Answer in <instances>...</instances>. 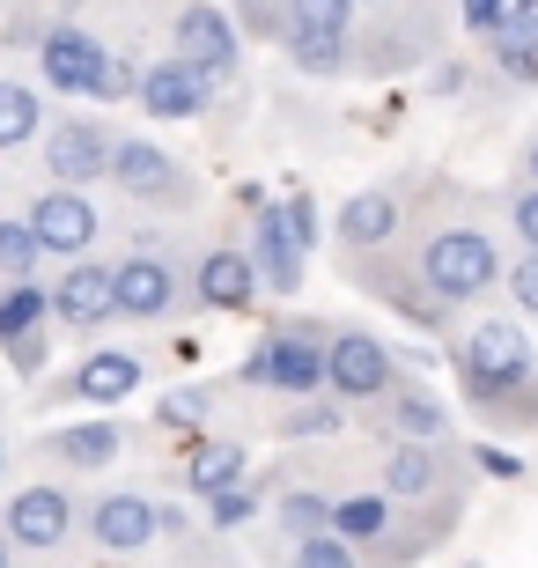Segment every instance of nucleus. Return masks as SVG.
I'll return each instance as SVG.
<instances>
[{
    "label": "nucleus",
    "instance_id": "nucleus-1",
    "mask_svg": "<svg viewBox=\"0 0 538 568\" xmlns=\"http://www.w3.org/2000/svg\"><path fill=\"white\" fill-rule=\"evenodd\" d=\"M406 230H414V244L398 236V252L414 258L420 288H428L435 303H450V311H465V303H479V295H495L501 274H509L495 230H487L479 214H465V207H428V214L414 207Z\"/></svg>",
    "mask_w": 538,
    "mask_h": 568
},
{
    "label": "nucleus",
    "instance_id": "nucleus-2",
    "mask_svg": "<svg viewBox=\"0 0 538 568\" xmlns=\"http://www.w3.org/2000/svg\"><path fill=\"white\" fill-rule=\"evenodd\" d=\"M325 333L317 317H273L266 333L251 339L244 355V384L281 392V399H317L325 392Z\"/></svg>",
    "mask_w": 538,
    "mask_h": 568
},
{
    "label": "nucleus",
    "instance_id": "nucleus-3",
    "mask_svg": "<svg viewBox=\"0 0 538 568\" xmlns=\"http://www.w3.org/2000/svg\"><path fill=\"white\" fill-rule=\"evenodd\" d=\"M473 450L443 443H384V465H376V487H392L398 503H465L473 495Z\"/></svg>",
    "mask_w": 538,
    "mask_h": 568
},
{
    "label": "nucleus",
    "instance_id": "nucleus-4",
    "mask_svg": "<svg viewBox=\"0 0 538 568\" xmlns=\"http://www.w3.org/2000/svg\"><path fill=\"white\" fill-rule=\"evenodd\" d=\"M450 362H457V384H465V399H473V406H487L495 392H509L517 377L538 369L531 333H524L517 317H479L473 333L450 347Z\"/></svg>",
    "mask_w": 538,
    "mask_h": 568
},
{
    "label": "nucleus",
    "instance_id": "nucleus-5",
    "mask_svg": "<svg viewBox=\"0 0 538 568\" xmlns=\"http://www.w3.org/2000/svg\"><path fill=\"white\" fill-rule=\"evenodd\" d=\"M414 207H420V185H414V178H376V185L347 192V207L332 214V244H339L347 258L392 252L398 236H406V222H414Z\"/></svg>",
    "mask_w": 538,
    "mask_h": 568
},
{
    "label": "nucleus",
    "instance_id": "nucleus-6",
    "mask_svg": "<svg viewBox=\"0 0 538 568\" xmlns=\"http://www.w3.org/2000/svg\"><path fill=\"white\" fill-rule=\"evenodd\" d=\"M111 266H119V317H133V325H163L192 303V266L163 244H141Z\"/></svg>",
    "mask_w": 538,
    "mask_h": 568
},
{
    "label": "nucleus",
    "instance_id": "nucleus-7",
    "mask_svg": "<svg viewBox=\"0 0 538 568\" xmlns=\"http://www.w3.org/2000/svg\"><path fill=\"white\" fill-rule=\"evenodd\" d=\"M111 155H119V126H104V119H89V111H67V119H44L38 133V163L52 185H97V178H111Z\"/></svg>",
    "mask_w": 538,
    "mask_h": 568
},
{
    "label": "nucleus",
    "instance_id": "nucleus-8",
    "mask_svg": "<svg viewBox=\"0 0 538 568\" xmlns=\"http://www.w3.org/2000/svg\"><path fill=\"white\" fill-rule=\"evenodd\" d=\"M111 185L133 200V207H177L185 214L200 200V178L185 170V155L141 141V133H119V155H111Z\"/></svg>",
    "mask_w": 538,
    "mask_h": 568
},
{
    "label": "nucleus",
    "instance_id": "nucleus-9",
    "mask_svg": "<svg viewBox=\"0 0 538 568\" xmlns=\"http://www.w3.org/2000/svg\"><path fill=\"white\" fill-rule=\"evenodd\" d=\"M82 517H89V503H74L60 480H38V487H22L16 503L0 509V531H8L22 554L52 561V554H67L74 539H82Z\"/></svg>",
    "mask_w": 538,
    "mask_h": 568
},
{
    "label": "nucleus",
    "instance_id": "nucleus-10",
    "mask_svg": "<svg viewBox=\"0 0 538 568\" xmlns=\"http://www.w3.org/2000/svg\"><path fill=\"white\" fill-rule=\"evenodd\" d=\"M398 377H406V369H398V355L376 333H362V325H332L325 333V392L332 399L369 406V399H384Z\"/></svg>",
    "mask_w": 538,
    "mask_h": 568
},
{
    "label": "nucleus",
    "instance_id": "nucleus-11",
    "mask_svg": "<svg viewBox=\"0 0 538 568\" xmlns=\"http://www.w3.org/2000/svg\"><path fill=\"white\" fill-rule=\"evenodd\" d=\"M170 52L200 74H214V82H229L236 60H244V22L229 16L222 0H185L177 22H170Z\"/></svg>",
    "mask_w": 538,
    "mask_h": 568
},
{
    "label": "nucleus",
    "instance_id": "nucleus-12",
    "mask_svg": "<svg viewBox=\"0 0 538 568\" xmlns=\"http://www.w3.org/2000/svg\"><path fill=\"white\" fill-rule=\"evenodd\" d=\"M111 317H119V266L111 258H67V274L52 281V325L74 339L104 333Z\"/></svg>",
    "mask_w": 538,
    "mask_h": 568
},
{
    "label": "nucleus",
    "instance_id": "nucleus-13",
    "mask_svg": "<svg viewBox=\"0 0 538 568\" xmlns=\"http://www.w3.org/2000/svg\"><path fill=\"white\" fill-rule=\"evenodd\" d=\"M82 539L97 554H119V561H133V554H148L155 539H163V509L148 503V495H133V487H111V495H97L82 517Z\"/></svg>",
    "mask_w": 538,
    "mask_h": 568
},
{
    "label": "nucleus",
    "instance_id": "nucleus-14",
    "mask_svg": "<svg viewBox=\"0 0 538 568\" xmlns=\"http://www.w3.org/2000/svg\"><path fill=\"white\" fill-rule=\"evenodd\" d=\"M30 230H38L44 258H82L89 244H97V230H104V214H97V200H89L82 185H52L30 200Z\"/></svg>",
    "mask_w": 538,
    "mask_h": 568
},
{
    "label": "nucleus",
    "instance_id": "nucleus-15",
    "mask_svg": "<svg viewBox=\"0 0 538 568\" xmlns=\"http://www.w3.org/2000/svg\"><path fill=\"white\" fill-rule=\"evenodd\" d=\"M369 414V428L384 443H443L450 436V406H443V392H428L420 377H398L384 399L362 406Z\"/></svg>",
    "mask_w": 538,
    "mask_h": 568
},
{
    "label": "nucleus",
    "instance_id": "nucleus-16",
    "mask_svg": "<svg viewBox=\"0 0 538 568\" xmlns=\"http://www.w3.org/2000/svg\"><path fill=\"white\" fill-rule=\"evenodd\" d=\"M141 377H148V362L133 355V347H89L74 369H67L44 399H82V406H125L133 392H141Z\"/></svg>",
    "mask_w": 538,
    "mask_h": 568
},
{
    "label": "nucleus",
    "instance_id": "nucleus-17",
    "mask_svg": "<svg viewBox=\"0 0 538 568\" xmlns=\"http://www.w3.org/2000/svg\"><path fill=\"white\" fill-rule=\"evenodd\" d=\"M258 266H251V244H207V252L192 258V303L200 311H229L244 317L251 303H258Z\"/></svg>",
    "mask_w": 538,
    "mask_h": 568
},
{
    "label": "nucleus",
    "instance_id": "nucleus-18",
    "mask_svg": "<svg viewBox=\"0 0 538 568\" xmlns=\"http://www.w3.org/2000/svg\"><path fill=\"white\" fill-rule=\"evenodd\" d=\"M251 266H258V281H266L273 295H295V288H303V274H311V244L288 230L281 200L251 214Z\"/></svg>",
    "mask_w": 538,
    "mask_h": 568
},
{
    "label": "nucleus",
    "instance_id": "nucleus-19",
    "mask_svg": "<svg viewBox=\"0 0 538 568\" xmlns=\"http://www.w3.org/2000/svg\"><path fill=\"white\" fill-rule=\"evenodd\" d=\"M398 517H406V503H398L392 487H347V495H332V531H339V539H354V547H362V561H376V554L392 547Z\"/></svg>",
    "mask_w": 538,
    "mask_h": 568
},
{
    "label": "nucleus",
    "instance_id": "nucleus-20",
    "mask_svg": "<svg viewBox=\"0 0 538 568\" xmlns=\"http://www.w3.org/2000/svg\"><path fill=\"white\" fill-rule=\"evenodd\" d=\"M214 89H222V82L200 74V67H185L177 52L155 60V67H141V111H148V119H170V126H177V119H200Z\"/></svg>",
    "mask_w": 538,
    "mask_h": 568
},
{
    "label": "nucleus",
    "instance_id": "nucleus-21",
    "mask_svg": "<svg viewBox=\"0 0 538 568\" xmlns=\"http://www.w3.org/2000/svg\"><path fill=\"white\" fill-rule=\"evenodd\" d=\"M38 67H44V82H52V97H89L97 74H104V44L89 38V30H74V22H60V30H44Z\"/></svg>",
    "mask_w": 538,
    "mask_h": 568
},
{
    "label": "nucleus",
    "instance_id": "nucleus-22",
    "mask_svg": "<svg viewBox=\"0 0 538 568\" xmlns=\"http://www.w3.org/2000/svg\"><path fill=\"white\" fill-rule=\"evenodd\" d=\"M119 450H125L119 422H74V428H52L44 436V458L60 465V473H104Z\"/></svg>",
    "mask_w": 538,
    "mask_h": 568
},
{
    "label": "nucleus",
    "instance_id": "nucleus-23",
    "mask_svg": "<svg viewBox=\"0 0 538 568\" xmlns=\"http://www.w3.org/2000/svg\"><path fill=\"white\" fill-rule=\"evenodd\" d=\"M244 473H251V450H244V443H236V436H207V443H192V450H185V465H177V487L207 503L214 487H236Z\"/></svg>",
    "mask_w": 538,
    "mask_h": 568
},
{
    "label": "nucleus",
    "instance_id": "nucleus-24",
    "mask_svg": "<svg viewBox=\"0 0 538 568\" xmlns=\"http://www.w3.org/2000/svg\"><path fill=\"white\" fill-rule=\"evenodd\" d=\"M487 60H495L501 82H517V89L538 82V8H517V16H509V30H501V38H487Z\"/></svg>",
    "mask_w": 538,
    "mask_h": 568
},
{
    "label": "nucleus",
    "instance_id": "nucleus-25",
    "mask_svg": "<svg viewBox=\"0 0 538 568\" xmlns=\"http://www.w3.org/2000/svg\"><path fill=\"white\" fill-rule=\"evenodd\" d=\"M273 525H281V539H311V531H332V487L288 480L281 495H273Z\"/></svg>",
    "mask_w": 538,
    "mask_h": 568
},
{
    "label": "nucleus",
    "instance_id": "nucleus-26",
    "mask_svg": "<svg viewBox=\"0 0 538 568\" xmlns=\"http://www.w3.org/2000/svg\"><path fill=\"white\" fill-rule=\"evenodd\" d=\"M52 325V288L38 281H0V347L22 333H44Z\"/></svg>",
    "mask_w": 538,
    "mask_h": 568
},
{
    "label": "nucleus",
    "instance_id": "nucleus-27",
    "mask_svg": "<svg viewBox=\"0 0 538 568\" xmlns=\"http://www.w3.org/2000/svg\"><path fill=\"white\" fill-rule=\"evenodd\" d=\"M354 8L362 0H281V16H288L281 38H354Z\"/></svg>",
    "mask_w": 538,
    "mask_h": 568
},
{
    "label": "nucleus",
    "instance_id": "nucleus-28",
    "mask_svg": "<svg viewBox=\"0 0 538 568\" xmlns=\"http://www.w3.org/2000/svg\"><path fill=\"white\" fill-rule=\"evenodd\" d=\"M347 399H332V392H317V399H288V414H281V436L288 443H317V436H347Z\"/></svg>",
    "mask_w": 538,
    "mask_h": 568
},
{
    "label": "nucleus",
    "instance_id": "nucleus-29",
    "mask_svg": "<svg viewBox=\"0 0 538 568\" xmlns=\"http://www.w3.org/2000/svg\"><path fill=\"white\" fill-rule=\"evenodd\" d=\"M38 133H44V97L30 82H0V155L30 148Z\"/></svg>",
    "mask_w": 538,
    "mask_h": 568
},
{
    "label": "nucleus",
    "instance_id": "nucleus-30",
    "mask_svg": "<svg viewBox=\"0 0 538 568\" xmlns=\"http://www.w3.org/2000/svg\"><path fill=\"white\" fill-rule=\"evenodd\" d=\"M295 74H311V82H332V74H347L354 67V38H281Z\"/></svg>",
    "mask_w": 538,
    "mask_h": 568
},
{
    "label": "nucleus",
    "instance_id": "nucleus-31",
    "mask_svg": "<svg viewBox=\"0 0 538 568\" xmlns=\"http://www.w3.org/2000/svg\"><path fill=\"white\" fill-rule=\"evenodd\" d=\"M44 244L30 230V214H0V281H38Z\"/></svg>",
    "mask_w": 538,
    "mask_h": 568
},
{
    "label": "nucleus",
    "instance_id": "nucleus-32",
    "mask_svg": "<svg viewBox=\"0 0 538 568\" xmlns=\"http://www.w3.org/2000/svg\"><path fill=\"white\" fill-rule=\"evenodd\" d=\"M288 568H369V561L339 531H311V539H288Z\"/></svg>",
    "mask_w": 538,
    "mask_h": 568
},
{
    "label": "nucleus",
    "instance_id": "nucleus-33",
    "mask_svg": "<svg viewBox=\"0 0 538 568\" xmlns=\"http://www.w3.org/2000/svg\"><path fill=\"white\" fill-rule=\"evenodd\" d=\"M214 406H222V384H192V392L155 399V422L163 428H200V422H214Z\"/></svg>",
    "mask_w": 538,
    "mask_h": 568
},
{
    "label": "nucleus",
    "instance_id": "nucleus-34",
    "mask_svg": "<svg viewBox=\"0 0 538 568\" xmlns=\"http://www.w3.org/2000/svg\"><path fill=\"white\" fill-rule=\"evenodd\" d=\"M251 517H258V487L251 480H236V487H214L207 495V531H236V525H251Z\"/></svg>",
    "mask_w": 538,
    "mask_h": 568
},
{
    "label": "nucleus",
    "instance_id": "nucleus-35",
    "mask_svg": "<svg viewBox=\"0 0 538 568\" xmlns=\"http://www.w3.org/2000/svg\"><path fill=\"white\" fill-rule=\"evenodd\" d=\"M163 568H244L222 554V531H185V539H170V561Z\"/></svg>",
    "mask_w": 538,
    "mask_h": 568
},
{
    "label": "nucleus",
    "instance_id": "nucleus-36",
    "mask_svg": "<svg viewBox=\"0 0 538 568\" xmlns=\"http://www.w3.org/2000/svg\"><path fill=\"white\" fill-rule=\"evenodd\" d=\"M509 236H517V252H538V185L531 178L509 185Z\"/></svg>",
    "mask_w": 538,
    "mask_h": 568
},
{
    "label": "nucleus",
    "instance_id": "nucleus-37",
    "mask_svg": "<svg viewBox=\"0 0 538 568\" xmlns=\"http://www.w3.org/2000/svg\"><path fill=\"white\" fill-rule=\"evenodd\" d=\"M509 16H517V8H509V0H457V22H465V38H501V30H509Z\"/></svg>",
    "mask_w": 538,
    "mask_h": 568
},
{
    "label": "nucleus",
    "instance_id": "nucleus-38",
    "mask_svg": "<svg viewBox=\"0 0 538 568\" xmlns=\"http://www.w3.org/2000/svg\"><path fill=\"white\" fill-rule=\"evenodd\" d=\"M229 16L244 22L251 38H281V30H288V16H281V0H222Z\"/></svg>",
    "mask_w": 538,
    "mask_h": 568
},
{
    "label": "nucleus",
    "instance_id": "nucleus-39",
    "mask_svg": "<svg viewBox=\"0 0 538 568\" xmlns=\"http://www.w3.org/2000/svg\"><path fill=\"white\" fill-rule=\"evenodd\" d=\"M89 97H111V104H119V97H141V67L119 60V52H104V74H97V89H89Z\"/></svg>",
    "mask_w": 538,
    "mask_h": 568
},
{
    "label": "nucleus",
    "instance_id": "nucleus-40",
    "mask_svg": "<svg viewBox=\"0 0 538 568\" xmlns=\"http://www.w3.org/2000/svg\"><path fill=\"white\" fill-rule=\"evenodd\" d=\"M501 288L517 295V311H524V317H538V252H524L517 266L501 274Z\"/></svg>",
    "mask_w": 538,
    "mask_h": 568
},
{
    "label": "nucleus",
    "instance_id": "nucleus-41",
    "mask_svg": "<svg viewBox=\"0 0 538 568\" xmlns=\"http://www.w3.org/2000/svg\"><path fill=\"white\" fill-rule=\"evenodd\" d=\"M44 355H52V339H44V333L8 339V362H16V377H38V369H44Z\"/></svg>",
    "mask_w": 538,
    "mask_h": 568
},
{
    "label": "nucleus",
    "instance_id": "nucleus-42",
    "mask_svg": "<svg viewBox=\"0 0 538 568\" xmlns=\"http://www.w3.org/2000/svg\"><path fill=\"white\" fill-rule=\"evenodd\" d=\"M281 214H288V230L317 252V200H311V192H288V200H281Z\"/></svg>",
    "mask_w": 538,
    "mask_h": 568
},
{
    "label": "nucleus",
    "instance_id": "nucleus-43",
    "mask_svg": "<svg viewBox=\"0 0 538 568\" xmlns=\"http://www.w3.org/2000/svg\"><path fill=\"white\" fill-rule=\"evenodd\" d=\"M473 465L487 480H524V458H509V450H473Z\"/></svg>",
    "mask_w": 538,
    "mask_h": 568
},
{
    "label": "nucleus",
    "instance_id": "nucleus-44",
    "mask_svg": "<svg viewBox=\"0 0 538 568\" xmlns=\"http://www.w3.org/2000/svg\"><path fill=\"white\" fill-rule=\"evenodd\" d=\"M517 178H531V185H538V133L524 141V163H517Z\"/></svg>",
    "mask_w": 538,
    "mask_h": 568
},
{
    "label": "nucleus",
    "instance_id": "nucleus-45",
    "mask_svg": "<svg viewBox=\"0 0 538 568\" xmlns=\"http://www.w3.org/2000/svg\"><path fill=\"white\" fill-rule=\"evenodd\" d=\"M16 554H22V547L8 539V531H0V568H16Z\"/></svg>",
    "mask_w": 538,
    "mask_h": 568
},
{
    "label": "nucleus",
    "instance_id": "nucleus-46",
    "mask_svg": "<svg viewBox=\"0 0 538 568\" xmlns=\"http://www.w3.org/2000/svg\"><path fill=\"white\" fill-rule=\"evenodd\" d=\"M0 473H8V436H0Z\"/></svg>",
    "mask_w": 538,
    "mask_h": 568
},
{
    "label": "nucleus",
    "instance_id": "nucleus-47",
    "mask_svg": "<svg viewBox=\"0 0 538 568\" xmlns=\"http://www.w3.org/2000/svg\"><path fill=\"white\" fill-rule=\"evenodd\" d=\"M509 8H538V0H509Z\"/></svg>",
    "mask_w": 538,
    "mask_h": 568
},
{
    "label": "nucleus",
    "instance_id": "nucleus-48",
    "mask_svg": "<svg viewBox=\"0 0 538 568\" xmlns=\"http://www.w3.org/2000/svg\"><path fill=\"white\" fill-rule=\"evenodd\" d=\"M376 8H392V0H376Z\"/></svg>",
    "mask_w": 538,
    "mask_h": 568
},
{
    "label": "nucleus",
    "instance_id": "nucleus-49",
    "mask_svg": "<svg viewBox=\"0 0 538 568\" xmlns=\"http://www.w3.org/2000/svg\"><path fill=\"white\" fill-rule=\"evenodd\" d=\"M465 568H479V561H465Z\"/></svg>",
    "mask_w": 538,
    "mask_h": 568
}]
</instances>
